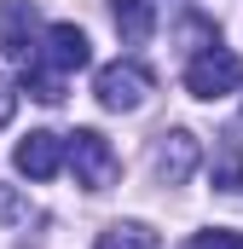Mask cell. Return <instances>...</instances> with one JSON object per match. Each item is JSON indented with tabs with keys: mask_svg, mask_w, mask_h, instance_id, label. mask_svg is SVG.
I'll return each instance as SVG.
<instances>
[{
	"mask_svg": "<svg viewBox=\"0 0 243 249\" xmlns=\"http://www.w3.org/2000/svg\"><path fill=\"white\" fill-rule=\"evenodd\" d=\"M64 145H69V174H75V186H87V191H110L116 186L122 162H116V151H110V139H104L99 127H75Z\"/></svg>",
	"mask_w": 243,
	"mask_h": 249,
	"instance_id": "6da1fadb",
	"label": "cell"
},
{
	"mask_svg": "<svg viewBox=\"0 0 243 249\" xmlns=\"http://www.w3.org/2000/svg\"><path fill=\"white\" fill-rule=\"evenodd\" d=\"M243 87V58L232 47H203L197 58L185 64V93L191 99H226V93H238Z\"/></svg>",
	"mask_w": 243,
	"mask_h": 249,
	"instance_id": "7a4b0ae2",
	"label": "cell"
},
{
	"mask_svg": "<svg viewBox=\"0 0 243 249\" xmlns=\"http://www.w3.org/2000/svg\"><path fill=\"white\" fill-rule=\"evenodd\" d=\"M151 70L145 64H133V58H116V64H104L99 75H93V93H99V105L104 110H139L145 99H151Z\"/></svg>",
	"mask_w": 243,
	"mask_h": 249,
	"instance_id": "3957f363",
	"label": "cell"
},
{
	"mask_svg": "<svg viewBox=\"0 0 243 249\" xmlns=\"http://www.w3.org/2000/svg\"><path fill=\"white\" fill-rule=\"evenodd\" d=\"M41 18H35V0H0V53L17 64H35L41 58Z\"/></svg>",
	"mask_w": 243,
	"mask_h": 249,
	"instance_id": "277c9868",
	"label": "cell"
},
{
	"mask_svg": "<svg viewBox=\"0 0 243 249\" xmlns=\"http://www.w3.org/2000/svg\"><path fill=\"white\" fill-rule=\"evenodd\" d=\"M197 162H203V139H197L191 127L156 133V145H151V168H156L162 186H185V180L197 174Z\"/></svg>",
	"mask_w": 243,
	"mask_h": 249,
	"instance_id": "5b68a950",
	"label": "cell"
},
{
	"mask_svg": "<svg viewBox=\"0 0 243 249\" xmlns=\"http://www.w3.org/2000/svg\"><path fill=\"white\" fill-rule=\"evenodd\" d=\"M69 157V145H64L58 133H47V127H35L17 151H12V162H17V174H29V180H52L58 174V162Z\"/></svg>",
	"mask_w": 243,
	"mask_h": 249,
	"instance_id": "8992f818",
	"label": "cell"
},
{
	"mask_svg": "<svg viewBox=\"0 0 243 249\" xmlns=\"http://www.w3.org/2000/svg\"><path fill=\"white\" fill-rule=\"evenodd\" d=\"M41 58L52 64L58 75H69V70H87V64H93V41H87L75 23H52V29H47V41H41Z\"/></svg>",
	"mask_w": 243,
	"mask_h": 249,
	"instance_id": "52a82bcc",
	"label": "cell"
},
{
	"mask_svg": "<svg viewBox=\"0 0 243 249\" xmlns=\"http://www.w3.org/2000/svg\"><path fill=\"white\" fill-rule=\"evenodd\" d=\"M110 18H116V35L127 47H145L156 35V6L151 0H110Z\"/></svg>",
	"mask_w": 243,
	"mask_h": 249,
	"instance_id": "ba28073f",
	"label": "cell"
},
{
	"mask_svg": "<svg viewBox=\"0 0 243 249\" xmlns=\"http://www.w3.org/2000/svg\"><path fill=\"white\" fill-rule=\"evenodd\" d=\"M93 249H162V238H156L145 220H116V226L99 232V244H93Z\"/></svg>",
	"mask_w": 243,
	"mask_h": 249,
	"instance_id": "9c48e42d",
	"label": "cell"
},
{
	"mask_svg": "<svg viewBox=\"0 0 243 249\" xmlns=\"http://www.w3.org/2000/svg\"><path fill=\"white\" fill-rule=\"evenodd\" d=\"M23 93L41 99V105H58V99H64V75L52 70V64L41 70V58H35V64H23Z\"/></svg>",
	"mask_w": 243,
	"mask_h": 249,
	"instance_id": "30bf717a",
	"label": "cell"
},
{
	"mask_svg": "<svg viewBox=\"0 0 243 249\" xmlns=\"http://www.w3.org/2000/svg\"><path fill=\"white\" fill-rule=\"evenodd\" d=\"M214 186L243 191V145L238 139H220V151H214Z\"/></svg>",
	"mask_w": 243,
	"mask_h": 249,
	"instance_id": "8fae6325",
	"label": "cell"
},
{
	"mask_svg": "<svg viewBox=\"0 0 243 249\" xmlns=\"http://www.w3.org/2000/svg\"><path fill=\"white\" fill-rule=\"evenodd\" d=\"M191 249H243V232L214 226V232H197V238H191Z\"/></svg>",
	"mask_w": 243,
	"mask_h": 249,
	"instance_id": "7c38bea8",
	"label": "cell"
},
{
	"mask_svg": "<svg viewBox=\"0 0 243 249\" xmlns=\"http://www.w3.org/2000/svg\"><path fill=\"white\" fill-rule=\"evenodd\" d=\"M12 220H29V203L17 197V186H0V226H12Z\"/></svg>",
	"mask_w": 243,
	"mask_h": 249,
	"instance_id": "4fadbf2b",
	"label": "cell"
},
{
	"mask_svg": "<svg viewBox=\"0 0 243 249\" xmlns=\"http://www.w3.org/2000/svg\"><path fill=\"white\" fill-rule=\"evenodd\" d=\"M180 35H185V41H191V47H214V29H208L203 18H191V23H185Z\"/></svg>",
	"mask_w": 243,
	"mask_h": 249,
	"instance_id": "5bb4252c",
	"label": "cell"
},
{
	"mask_svg": "<svg viewBox=\"0 0 243 249\" xmlns=\"http://www.w3.org/2000/svg\"><path fill=\"white\" fill-rule=\"evenodd\" d=\"M12 116H17V87H12V81L0 75V127L12 122Z\"/></svg>",
	"mask_w": 243,
	"mask_h": 249,
	"instance_id": "9a60e30c",
	"label": "cell"
}]
</instances>
